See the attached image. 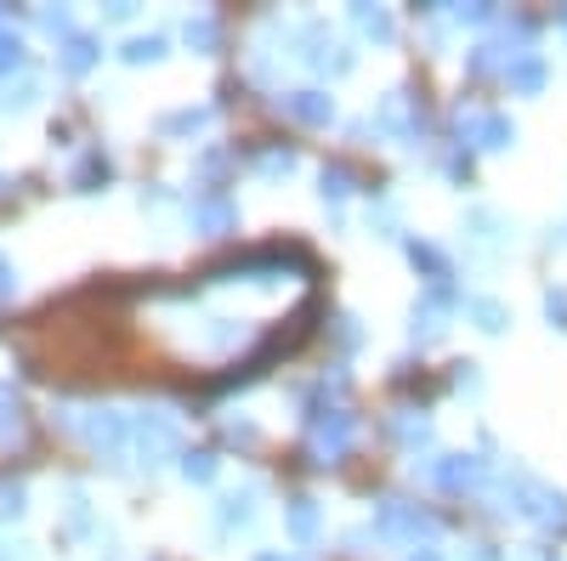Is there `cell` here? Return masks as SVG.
<instances>
[{
	"mask_svg": "<svg viewBox=\"0 0 567 561\" xmlns=\"http://www.w3.org/2000/svg\"><path fill=\"white\" fill-rule=\"evenodd\" d=\"M296 114H301V120H329V103H318V91H301Z\"/></svg>",
	"mask_w": 567,
	"mask_h": 561,
	"instance_id": "obj_1",
	"label": "cell"
},
{
	"mask_svg": "<svg viewBox=\"0 0 567 561\" xmlns=\"http://www.w3.org/2000/svg\"><path fill=\"white\" fill-rule=\"evenodd\" d=\"M159 52H165V40H131V52H125V58H131V63H142V58L154 63Z\"/></svg>",
	"mask_w": 567,
	"mask_h": 561,
	"instance_id": "obj_2",
	"label": "cell"
},
{
	"mask_svg": "<svg viewBox=\"0 0 567 561\" xmlns=\"http://www.w3.org/2000/svg\"><path fill=\"white\" fill-rule=\"evenodd\" d=\"M511 80L523 85V91H539V80H545V69L539 63H523V69H511Z\"/></svg>",
	"mask_w": 567,
	"mask_h": 561,
	"instance_id": "obj_3",
	"label": "cell"
},
{
	"mask_svg": "<svg viewBox=\"0 0 567 561\" xmlns=\"http://www.w3.org/2000/svg\"><path fill=\"white\" fill-rule=\"evenodd\" d=\"M85 63H91V45H85V40H74V45H69V69L80 74Z\"/></svg>",
	"mask_w": 567,
	"mask_h": 561,
	"instance_id": "obj_4",
	"label": "cell"
},
{
	"mask_svg": "<svg viewBox=\"0 0 567 561\" xmlns=\"http://www.w3.org/2000/svg\"><path fill=\"white\" fill-rule=\"evenodd\" d=\"M187 477L205 482V477H210V454H194V459H187Z\"/></svg>",
	"mask_w": 567,
	"mask_h": 561,
	"instance_id": "obj_5",
	"label": "cell"
},
{
	"mask_svg": "<svg viewBox=\"0 0 567 561\" xmlns=\"http://www.w3.org/2000/svg\"><path fill=\"white\" fill-rule=\"evenodd\" d=\"M545 307H550V318H561V323H567V295H550Z\"/></svg>",
	"mask_w": 567,
	"mask_h": 561,
	"instance_id": "obj_6",
	"label": "cell"
}]
</instances>
